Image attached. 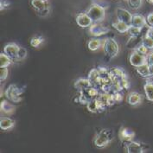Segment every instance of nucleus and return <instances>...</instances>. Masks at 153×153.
Listing matches in <instances>:
<instances>
[{
	"mask_svg": "<svg viewBox=\"0 0 153 153\" xmlns=\"http://www.w3.org/2000/svg\"><path fill=\"white\" fill-rule=\"evenodd\" d=\"M86 12L94 23H100L103 21L105 16V9L98 4H92Z\"/></svg>",
	"mask_w": 153,
	"mask_h": 153,
	"instance_id": "f257e3e1",
	"label": "nucleus"
},
{
	"mask_svg": "<svg viewBox=\"0 0 153 153\" xmlns=\"http://www.w3.org/2000/svg\"><path fill=\"white\" fill-rule=\"evenodd\" d=\"M100 92L99 89L95 87H89L88 88L83 89L80 91V95H79V102L83 105H87L89 101L92 100H94L99 96Z\"/></svg>",
	"mask_w": 153,
	"mask_h": 153,
	"instance_id": "f03ea898",
	"label": "nucleus"
},
{
	"mask_svg": "<svg viewBox=\"0 0 153 153\" xmlns=\"http://www.w3.org/2000/svg\"><path fill=\"white\" fill-rule=\"evenodd\" d=\"M113 137V131L111 130H101L94 138V145L99 148H104L112 141Z\"/></svg>",
	"mask_w": 153,
	"mask_h": 153,
	"instance_id": "7ed1b4c3",
	"label": "nucleus"
},
{
	"mask_svg": "<svg viewBox=\"0 0 153 153\" xmlns=\"http://www.w3.org/2000/svg\"><path fill=\"white\" fill-rule=\"evenodd\" d=\"M24 92V89L19 88L15 84H11L8 87V88L5 91V96L9 100L14 102V103H19L22 100V94Z\"/></svg>",
	"mask_w": 153,
	"mask_h": 153,
	"instance_id": "20e7f679",
	"label": "nucleus"
},
{
	"mask_svg": "<svg viewBox=\"0 0 153 153\" xmlns=\"http://www.w3.org/2000/svg\"><path fill=\"white\" fill-rule=\"evenodd\" d=\"M103 48L105 55L108 56L110 58H114L115 56H117L120 51L119 44L113 38H107L104 41Z\"/></svg>",
	"mask_w": 153,
	"mask_h": 153,
	"instance_id": "39448f33",
	"label": "nucleus"
},
{
	"mask_svg": "<svg viewBox=\"0 0 153 153\" xmlns=\"http://www.w3.org/2000/svg\"><path fill=\"white\" fill-rule=\"evenodd\" d=\"M129 62L132 67L137 68L141 65L147 63V56L142 55L136 50H133L132 53L130 55Z\"/></svg>",
	"mask_w": 153,
	"mask_h": 153,
	"instance_id": "423d86ee",
	"label": "nucleus"
},
{
	"mask_svg": "<svg viewBox=\"0 0 153 153\" xmlns=\"http://www.w3.org/2000/svg\"><path fill=\"white\" fill-rule=\"evenodd\" d=\"M76 24L81 28H88L94 24V21L91 19V17L87 14V12H83L78 14L75 17Z\"/></svg>",
	"mask_w": 153,
	"mask_h": 153,
	"instance_id": "0eeeda50",
	"label": "nucleus"
},
{
	"mask_svg": "<svg viewBox=\"0 0 153 153\" xmlns=\"http://www.w3.org/2000/svg\"><path fill=\"white\" fill-rule=\"evenodd\" d=\"M109 31L110 30L107 27H105L98 23H94L89 27V32L94 36H100L105 34H107Z\"/></svg>",
	"mask_w": 153,
	"mask_h": 153,
	"instance_id": "6e6552de",
	"label": "nucleus"
},
{
	"mask_svg": "<svg viewBox=\"0 0 153 153\" xmlns=\"http://www.w3.org/2000/svg\"><path fill=\"white\" fill-rule=\"evenodd\" d=\"M116 16H117V19L123 21L129 25H131L133 15H131L127 10L124 8H117L116 9Z\"/></svg>",
	"mask_w": 153,
	"mask_h": 153,
	"instance_id": "1a4fd4ad",
	"label": "nucleus"
},
{
	"mask_svg": "<svg viewBox=\"0 0 153 153\" xmlns=\"http://www.w3.org/2000/svg\"><path fill=\"white\" fill-rule=\"evenodd\" d=\"M87 108L90 113H100L105 110V106H103L102 104L100 102L98 98L92 100L87 104Z\"/></svg>",
	"mask_w": 153,
	"mask_h": 153,
	"instance_id": "9d476101",
	"label": "nucleus"
},
{
	"mask_svg": "<svg viewBox=\"0 0 153 153\" xmlns=\"http://www.w3.org/2000/svg\"><path fill=\"white\" fill-rule=\"evenodd\" d=\"M18 50H19V46L14 42H10V43L6 44L4 48V52L9 57H10L13 61H16Z\"/></svg>",
	"mask_w": 153,
	"mask_h": 153,
	"instance_id": "9b49d317",
	"label": "nucleus"
},
{
	"mask_svg": "<svg viewBox=\"0 0 153 153\" xmlns=\"http://www.w3.org/2000/svg\"><path fill=\"white\" fill-rule=\"evenodd\" d=\"M134 137H135V132L128 128H121L120 131V138L126 145H128L130 142H131Z\"/></svg>",
	"mask_w": 153,
	"mask_h": 153,
	"instance_id": "f8f14e48",
	"label": "nucleus"
},
{
	"mask_svg": "<svg viewBox=\"0 0 153 153\" xmlns=\"http://www.w3.org/2000/svg\"><path fill=\"white\" fill-rule=\"evenodd\" d=\"M110 73V76L113 82H117V81H120L123 79H126L127 75L124 72L123 69H121L120 68H114L113 69L109 70Z\"/></svg>",
	"mask_w": 153,
	"mask_h": 153,
	"instance_id": "ddd939ff",
	"label": "nucleus"
},
{
	"mask_svg": "<svg viewBox=\"0 0 153 153\" xmlns=\"http://www.w3.org/2000/svg\"><path fill=\"white\" fill-rule=\"evenodd\" d=\"M126 150L128 153H143L145 152L143 144L134 141H131L128 145H126Z\"/></svg>",
	"mask_w": 153,
	"mask_h": 153,
	"instance_id": "4468645a",
	"label": "nucleus"
},
{
	"mask_svg": "<svg viewBox=\"0 0 153 153\" xmlns=\"http://www.w3.org/2000/svg\"><path fill=\"white\" fill-rule=\"evenodd\" d=\"M131 25L142 28V29L145 26H148L147 21H146V17H145L143 15H140V14L133 15L132 21H131Z\"/></svg>",
	"mask_w": 153,
	"mask_h": 153,
	"instance_id": "2eb2a0df",
	"label": "nucleus"
},
{
	"mask_svg": "<svg viewBox=\"0 0 153 153\" xmlns=\"http://www.w3.org/2000/svg\"><path fill=\"white\" fill-rule=\"evenodd\" d=\"M143 100V96L136 92H131L130 93L128 98H127V101L131 105H139Z\"/></svg>",
	"mask_w": 153,
	"mask_h": 153,
	"instance_id": "dca6fc26",
	"label": "nucleus"
},
{
	"mask_svg": "<svg viewBox=\"0 0 153 153\" xmlns=\"http://www.w3.org/2000/svg\"><path fill=\"white\" fill-rule=\"evenodd\" d=\"M15 126V121L8 117H2L0 119V128L4 131L12 129Z\"/></svg>",
	"mask_w": 153,
	"mask_h": 153,
	"instance_id": "f3484780",
	"label": "nucleus"
},
{
	"mask_svg": "<svg viewBox=\"0 0 153 153\" xmlns=\"http://www.w3.org/2000/svg\"><path fill=\"white\" fill-rule=\"evenodd\" d=\"M112 26H113V28H114L118 32L122 33V34H123V33L128 32L131 25H129V24H127L126 23H125V22L120 21V20L118 19L116 22H114V23L112 24Z\"/></svg>",
	"mask_w": 153,
	"mask_h": 153,
	"instance_id": "a211bd4d",
	"label": "nucleus"
},
{
	"mask_svg": "<svg viewBox=\"0 0 153 153\" xmlns=\"http://www.w3.org/2000/svg\"><path fill=\"white\" fill-rule=\"evenodd\" d=\"M144 90H145L146 99L149 101L153 102V81L150 80L146 81L144 85Z\"/></svg>",
	"mask_w": 153,
	"mask_h": 153,
	"instance_id": "6ab92c4d",
	"label": "nucleus"
},
{
	"mask_svg": "<svg viewBox=\"0 0 153 153\" xmlns=\"http://www.w3.org/2000/svg\"><path fill=\"white\" fill-rule=\"evenodd\" d=\"M91 86H92V84H91L90 81L88 79H85V78L78 79L74 84V88L77 89V90H80V91L83 90V89L88 88L89 87H91Z\"/></svg>",
	"mask_w": 153,
	"mask_h": 153,
	"instance_id": "aec40b11",
	"label": "nucleus"
},
{
	"mask_svg": "<svg viewBox=\"0 0 153 153\" xmlns=\"http://www.w3.org/2000/svg\"><path fill=\"white\" fill-rule=\"evenodd\" d=\"M31 5L36 11H40L49 6L47 0H31Z\"/></svg>",
	"mask_w": 153,
	"mask_h": 153,
	"instance_id": "412c9836",
	"label": "nucleus"
},
{
	"mask_svg": "<svg viewBox=\"0 0 153 153\" xmlns=\"http://www.w3.org/2000/svg\"><path fill=\"white\" fill-rule=\"evenodd\" d=\"M137 73L143 78H149L150 77V70H149V63L141 65L136 68Z\"/></svg>",
	"mask_w": 153,
	"mask_h": 153,
	"instance_id": "4be33fe9",
	"label": "nucleus"
},
{
	"mask_svg": "<svg viewBox=\"0 0 153 153\" xmlns=\"http://www.w3.org/2000/svg\"><path fill=\"white\" fill-rule=\"evenodd\" d=\"M15 107L6 100H2L1 102V112L5 114H11L14 113Z\"/></svg>",
	"mask_w": 153,
	"mask_h": 153,
	"instance_id": "5701e85b",
	"label": "nucleus"
},
{
	"mask_svg": "<svg viewBox=\"0 0 153 153\" xmlns=\"http://www.w3.org/2000/svg\"><path fill=\"white\" fill-rule=\"evenodd\" d=\"M99 77H100V74H99V71H98L97 68H94L89 72L88 79L90 81L93 87H96L97 81L99 80Z\"/></svg>",
	"mask_w": 153,
	"mask_h": 153,
	"instance_id": "b1692460",
	"label": "nucleus"
},
{
	"mask_svg": "<svg viewBox=\"0 0 153 153\" xmlns=\"http://www.w3.org/2000/svg\"><path fill=\"white\" fill-rule=\"evenodd\" d=\"M12 61L13 60L10 57H9L4 52L0 54V68L9 67L12 63Z\"/></svg>",
	"mask_w": 153,
	"mask_h": 153,
	"instance_id": "393cba45",
	"label": "nucleus"
},
{
	"mask_svg": "<svg viewBox=\"0 0 153 153\" xmlns=\"http://www.w3.org/2000/svg\"><path fill=\"white\" fill-rule=\"evenodd\" d=\"M101 46V41L100 39H91L88 42V47L91 51H96Z\"/></svg>",
	"mask_w": 153,
	"mask_h": 153,
	"instance_id": "a878e982",
	"label": "nucleus"
},
{
	"mask_svg": "<svg viewBox=\"0 0 153 153\" xmlns=\"http://www.w3.org/2000/svg\"><path fill=\"white\" fill-rule=\"evenodd\" d=\"M44 42V38L41 36H35L30 39V45L34 48H38Z\"/></svg>",
	"mask_w": 153,
	"mask_h": 153,
	"instance_id": "bb28decb",
	"label": "nucleus"
},
{
	"mask_svg": "<svg viewBox=\"0 0 153 153\" xmlns=\"http://www.w3.org/2000/svg\"><path fill=\"white\" fill-rule=\"evenodd\" d=\"M109 97H110V94L109 93H102V94H100L99 96H98V100H100V102L102 104L103 106H108V100H109Z\"/></svg>",
	"mask_w": 153,
	"mask_h": 153,
	"instance_id": "cd10ccee",
	"label": "nucleus"
},
{
	"mask_svg": "<svg viewBox=\"0 0 153 153\" xmlns=\"http://www.w3.org/2000/svg\"><path fill=\"white\" fill-rule=\"evenodd\" d=\"M142 43L144 45H145L150 50H152L153 49V38L151 37V36H149L148 35L145 34V36L142 38Z\"/></svg>",
	"mask_w": 153,
	"mask_h": 153,
	"instance_id": "c85d7f7f",
	"label": "nucleus"
},
{
	"mask_svg": "<svg viewBox=\"0 0 153 153\" xmlns=\"http://www.w3.org/2000/svg\"><path fill=\"white\" fill-rule=\"evenodd\" d=\"M141 31H142V28L131 25L129 28V30H128V33L131 35V36H138L140 35Z\"/></svg>",
	"mask_w": 153,
	"mask_h": 153,
	"instance_id": "c756f323",
	"label": "nucleus"
},
{
	"mask_svg": "<svg viewBox=\"0 0 153 153\" xmlns=\"http://www.w3.org/2000/svg\"><path fill=\"white\" fill-rule=\"evenodd\" d=\"M27 56V49L23 47H19V50H18V53H17V56H16V61H23Z\"/></svg>",
	"mask_w": 153,
	"mask_h": 153,
	"instance_id": "7c9ffc66",
	"label": "nucleus"
},
{
	"mask_svg": "<svg viewBox=\"0 0 153 153\" xmlns=\"http://www.w3.org/2000/svg\"><path fill=\"white\" fill-rule=\"evenodd\" d=\"M129 5L134 10L139 9L143 4V0H128Z\"/></svg>",
	"mask_w": 153,
	"mask_h": 153,
	"instance_id": "2f4dec72",
	"label": "nucleus"
},
{
	"mask_svg": "<svg viewBox=\"0 0 153 153\" xmlns=\"http://www.w3.org/2000/svg\"><path fill=\"white\" fill-rule=\"evenodd\" d=\"M134 50H136L137 51L138 53H140V54H142V55H145V56H147L148 55V53H149V48H147L145 45H144L143 43H141V44H139L138 46H137V48H135Z\"/></svg>",
	"mask_w": 153,
	"mask_h": 153,
	"instance_id": "473e14b6",
	"label": "nucleus"
},
{
	"mask_svg": "<svg viewBox=\"0 0 153 153\" xmlns=\"http://www.w3.org/2000/svg\"><path fill=\"white\" fill-rule=\"evenodd\" d=\"M9 70L7 68V67H4V68H0V81H4L7 77H8Z\"/></svg>",
	"mask_w": 153,
	"mask_h": 153,
	"instance_id": "72a5a7b5",
	"label": "nucleus"
},
{
	"mask_svg": "<svg viewBox=\"0 0 153 153\" xmlns=\"http://www.w3.org/2000/svg\"><path fill=\"white\" fill-rule=\"evenodd\" d=\"M120 82L121 87L123 88V89H126V90L130 89L131 84H130L129 81L127 80V78H126V79H123V80H121Z\"/></svg>",
	"mask_w": 153,
	"mask_h": 153,
	"instance_id": "f704fd0d",
	"label": "nucleus"
},
{
	"mask_svg": "<svg viewBox=\"0 0 153 153\" xmlns=\"http://www.w3.org/2000/svg\"><path fill=\"white\" fill-rule=\"evenodd\" d=\"M97 69H98L99 74H100V76H104V75L109 74V70L106 68H105V67H99Z\"/></svg>",
	"mask_w": 153,
	"mask_h": 153,
	"instance_id": "c9c22d12",
	"label": "nucleus"
},
{
	"mask_svg": "<svg viewBox=\"0 0 153 153\" xmlns=\"http://www.w3.org/2000/svg\"><path fill=\"white\" fill-rule=\"evenodd\" d=\"M113 94V98H114V100H115V101H116V103H118V102H121L122 101V100H123V96L121 95L120 92H116V93H113L112 94Z\"/></svg>",
	"mask_w": 153,
	"mask_h": 153,
	"instance_id": "e433bc0d",
	"label": "nucleus"
},
{
	"mask_svg": "<svg viewBox=\"0 0 153 153\" xmlns=\"http://www.w3.org/2000/svg\"><path fill=\"white\" fill-rule=\"evenodd\" d=\"M146 21H147L148 27L153 26V11L147 15V16H146Z\"/></svg>",
	"mask_w": 153,
	"mask_h": 153,
	"instance_id": "4c0bfd02",
	"label": "nucleus"
},
{
	"mask_svg": "<svg viewBox=\"0 0 153 153\" xmlns=\"http://www.w3.org/2000/svg\"><path fill=\"white\" fill-rule=\"evenodd\" d=\"M49 10H50V7L48 6V7L43 9V10H40V11H37V13H38L41 16H46L47 15L49 14Z\"/></svg>",
	"mask_w": 153,
	"mask_h": 153,
	"instance_id": "58836bf2",
	"label": "nucleus"
},
{
	"mask_svg": "<svg viewBox=\"0 0 153 153\" xmlns=\"http://www.w3.org/2000/svg\"><path fill=\"white\" fill-rule=\"evenodd\" d=\"M147 62L149 64H153V50L150 51L147 55Z\"/></svg>",
	"mask_w": 153,
	"mask_h": 153,
	"instance_id": "ea45409f",
	"label": "nucleus"
},
{
	"mask_svg": "<svg viewBox=\"0 0 153 153\" xmlns=\"http://www.w3.org/2000/svg\"><path fill=\"white\" fill-rule=\"evenodd\" d=\"M0 5H1V10H3L10 6V3H8L7 1H4V0H1Z\"/></svg>",
	"mask_w": 153,
	"mask_h": 153,
	"instance_id": "a19ab883",
	"label": "nucleus"
},
{
	"mask_svg": "<svg viewBox=\"0 0 153 153\" xmlns=\"http://www.w3.org/2000/svg\"><path fill=\"white\" fill-rule=\"evenodd\" d=\"M146 35H148L149 36H151V37L153 38V26L148 27V30L146 32Z\"/></svg>",
	"mask_w": 153,
	"mask_h": 153,
	"instance_id": "79ce46f5",
	"label": "nucleus"
},
{
	"mask_svg": "<svg viewBox=\"0 0 153 153\" xmlns=\"http://www.w3.org/2000/svg\"><path fill=\"white\" fill-rule=\"evenodd\" d=\"M149 70H150V77H153V64H149Z\"/></svg>",
	"mask_w": 153,
	"mask_h": 153,
	"instance_id": "37998d69",
	"label": "nucleus"
},
{
	"mask_svg": "<svg viewBox=\"0 0 153 153\" xmlns=\"http://www.w3.org/2000/svg\"><path fill=\"white\" fill-rule=\"evenodd\" d=\"M150 4H152V5H153V0H146Z\"/></svg>",
	"mask_w": 153,
	"mask_h": 153,
	"instance_id": "c03bdc74",
	"label": "nucleus"
},
{
	"mask_svg": "<svg viewBox=\"0 0 153 153\" xmlns=\"http://www.w3.org/2000/svg\"><path fill=\"white\" fill-rule=\"evenodd\" d=\"M127 1H128V0H127Z\"/></svg>",
	"mask_w": 153,
	"mask_h": 153,
	"instance_id": "a18cd8bd",
	"label": "nucleus"
}]
</instances>
